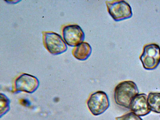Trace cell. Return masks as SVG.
Wrapping results in <instances>:
<instances>
[{
	"instance_id": "6da1fadb",
	"label": "cell",
	"mask_w": 160,
	"mask_h": 120,
	"mask_svg": "<svg viewBox=\"0 0 160 120\" xmlns=\"http://www.w3.org/2000/svg\"><path fill=\"white\" fill-rule=\"evenodd\" d=\"M139 92L138 87L134 82L130 80L122 82L115 88V101L118 105L129 109L131 101Z\"/></svg>"
},
{
	"instance_id": "7a4b0ae2",
	"label": "cell",
	"mask_w": 160,
	"mask_h": 120,
	"mask_svg": "<svg viewBox=\"0 0 160 120\" xmlns=\"http://www.w3.org/2000/svg\"><path fill=\"white\" fill-rule=\"evenodd\" d=\"M139 59L144 69L152 70L160 63V47L157 44L152 43L144 46Z\"/></svg>"
},
{
	"instance_id": "3957f363",
	"label": "cell",
	"mask_w": 160,
	"mask_h": 120,
	"mask_svg": "<svg viewBox=\"0 0 160 120\" xmlns=\"http://www.w3.org/2000/svg\"><path fill=\"white\" fill-rule=\"evenodd\" d=\"M105 2L109 14L115 21H120L132 17L131 8L126 1L113 0H107Z\"/></svg>"
},
{
	"instance_id": "277c9868",
	"label": "cell",
	"mask_w": 160,
	"mask_h": 120,
	"mask_svg": "<svg viewBox=\"0 0 160 120\" xmlns=\"http://www.w3.org/2000/svg\"><path fill=\"white\" fill-rule=\"evenodd\" d=\"M87 104L91 113L96 116L103 113L108 108L110 105L107 94L102 91L92 93L87 100Z\"/></svg>"
},
{
	"instance_id": "5b68a950",
	"label": "cell",
	"mask_w": 160,
	"mask_h": 120,
	"mask_svg": "<svg viewBox=\"0 0 160 120\" xmlns=\"http://www.w3.org/2000/svg\"><path fill=\"white\" fill-rule=\"evenodd\" d=\"M45 46L48 51L53 55L65 52L67 49L66 43L61 36L54 32H45L44 35Z\"/></svg>"
},
{
	"instance_id": "8992f818",
	"label": "cell",
	"mask_w": 160,
	"mask_h": 120,
	"mask_svg": "<svg viewBox=\"0 0 160 120\" xmlns=\"http://www.w3.org/2000/svg\"><path fill=\"white\" fill-rule=\"evenodd\" d=\"M63 39L65 43L71 47H75L83 42L85 34L81 27L76 24L64 27L62 30Z\"/></svg>"
},
{
	"instance_id": "52a82bcc",
	"label": "cell",
	"mask_w": 160,
	"mask_h": 120,
	"mask_svg": "<svg viewBox=\"0 0 160 120\" xmlns=\"http://www.w3.org/2000/svg\"><path fill=\"white\" fill-rule=\"evenodd\" d=\"M147 96L144 93L136 95L131 101L129 109L139 116H145L149 113L151 110L148 104Z\"/></svg>"
},
{
	"instance_id": "ba28073f",
	"label": "cell",
	"mask_w": 160,
	"mask_h": 120,
	"mask_svg": "<svg viewBox=\"0 0 160 120\" xmlns=\"http://www.w3.org/2000/svg\"><path fill=\"white\" fill-rule=\"evenodd\" d=\"M36 81L32 76L24 74L20 77L16 82L18 90L30 92L35 90L37 87Z\"/></svg>"
},
{
	"instance_id": "9c48e42d",
	"label": "cell",
	"mask_w": 160,
	"mask_h": 120,
	"mask_svg": "<svg viewBox=\"0 0 160 120\" xmlns=\"http://www.w3.org/2000/svg\"><path fill=\"white\" fill-rule=\"evenodd\" d=\"M92 52V48L90 45L86 42H82L73 49L72 53L77 59L84 61L87 60Z\"/></svg>"
},
{
	"instance_id": "30bf717a",
	"label": "cell",
	"mask_w": 160,
	"mask_h": 120,
	"mask_svg": "<svg viewBox=\"0 0 160 120\" xmlns=\"http://www.w3.org/2000/svg\"><path fill=\"white\" fill-rule=\"evenodd\" d=\"M147 101L151 111L160 113V92H150L147 96Z\"/></svg>"
},
{
	"instance_id": "8fae6325",
	"label": "cell",
	"mask_w": 160,
	"mask_h": 120,
	"mask_svg": "<svg viewBox=\"0 0 160 120\" xmlns=\"http://www.w3.org/2000/svg\"><path fill=\"white\" fill-rule=\"evenodd\" d=\"M115 119L116 120H143L140 116L131 111L117 117Z\"/></svg>"
},
{
	"instance_id": "7c38bea8",
	"label": "cell",
	"mask_w": 160,
	"mask_h": 120,
	"mask_svg": "<svg viewBox=\"0 0 160 120\" xmlns=\"http://www.w3.org/2000/svg\"></svg>"
}]
</instances>
